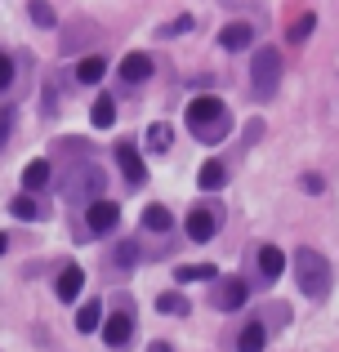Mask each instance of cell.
Listing matches in <instances>:
<instances>
[{"mask_svg":"<svg viewBox=\"0 0 339 352\" xmlns=\"http://www.w3.org/2000/svg\"><path fill=\"white\" fill-rule=\"evenodd\" d=\"M112 120H116V103H112V98H98V103L89 107V125H94V129H112Z\"/></svg>","mask_w":339,"mask_h":352,"instance_id":"obj_20","label":"cell"},{"mask_svg":"<svg viewBox=\"0 0 339 352\" xmlns=\"http://www.w3.org/2000/svg\"><path fill=\"white\" fill-rule=\"evenodd\" d=\"M245 294H250V290H245V281H223V290H219V308L237 312L245 303Z\"/></svg>","mask_w":339,"mask_h":352,"instance_id":"obj_17","label":"cell"},{"mask_svg":"<svg viewBox=\"0 0 339 352\" xmlns=\"http://www.w3.org/2000/svg\"><path fill=\"white\" fill-rule=\"evenodd\" d=\"M157 308L166 312V317H183V312H192V303L183 299L179 290H166V294H161V299H157Z\"/></svg>","mask_w":339,"mask_h":352,"instance_id":"obj_22","label":"cell"},{"mask_svg":"<svg viewBox=\"0 0 339 352\" xmlns=\"http://www.w3.org/2000/svg\"><path fill=\"white\" fill-rule=\"evenodd\" d=\"M152 352H170V348H166V344H152Z\"/></svg>","mask_w":339,"mask_h":352,"instance_id":"obj_34","label":"cell"},{"mask_svg":"<svg viewBox=\"0 0 339 352\" xmlns=\"http://www.w3.org/2000/svg\"><path fill=\"white\" fill-rule=\"evenodd\" d=\"M103 170H94V165H76V170L67 174V183H63V197L72 201V206H94V201H103L98 192H103Z\"/></svg>","mask_w":339,"mask_h":352,"instance_id":"obj_3","label":"cell"},{"mask_svg":"<svg viewBox=\"0 0 339 352\" xmlns=\"http://www.w3.org/2000/svg\"><path fill=\"white\" fill-rule=\"evenodd\" d=\"M263 134V120H250V125H245V138H250V143H254V138H259Z\"/></svg>","mask_w":339,"mask_h":352,"instance_id":"obj_32","label":"cell"},{"mask_svg":"<svg viewBox=\"0 0 339 352\" xmlns=\"http://www.w3.org/2000/svg\"><path fill=\"white\" fill-rule=\"evenodd\" d=\"M130 335H134V321H130V312H112V317L103 321V339H107V348H112V352H125V344H130Z\"/></svg>","mask_w":339,"mask_h":352,"instance_id":"obj_6","label":"cell"},{"mask_svg":"<svg viewBox=\"0 0 339 352\" xmlns=\"http://www.w3.org/2000/svg\"><path fill=\"white\" fill-rule=\"evenodd\" d=\"M116 223H121V206H112V201H94V206L85 210V228H89V232H98V236L112 232Z\"/></svg>","mask_w":339,"mask_h":352,"instance_id":"obj_5","label":"cell"},{"mask_svg":"<svg viewBox=\"0 0 339 352\" xmlns=\"http://www.w3.org/2000/svg\"><path fill=\"white\" fill-rule=\"evenodd\" d=\"M295 281H299V290H304L308 299H326V294H331V281H335L331 258L317 254V250H308V245H299L295 250Z\"/></svg>","mask_w":339,"mask_h":352,"instance_id":"obj_2","label":"cell"},{"mask_svg":"<svg viewBox=\"0 0 339 352\" xmlns=\"http://www.w3.org/2000/svg\"><path fill=\"white\" fill-rule=\"evenodd\" d=\"M313 27H317V18H313V14H299L295 23L286 27V41H290V45H304L308 36H313Z\"/></svg>","mask_w":339,"mask_h":352,"instance_id":"obj_21","label":"cell"},{"mask_svg":"<svg viewBox=\"0 0 339 352\" xmlns=\"http://www.w3.org/2000/svg\"><path fill=\"white\" fill-rule=\"evenodd\" d=\"M27 14H32V23H36V27H54V9H50V5H41V0H32V5H27Z\"/></svg>","mask_w":339,"mask_h":352,"instance_id":"obj_25","label":"cell"},{"mask_svg":"<svg viewBox=\"0 0 339 352\" xmlns=\"http://www.w3.org/2000/svg\"><path fill=\"white\" fill-rule=\"evenodd\" d=\"M116 161H121V174H125V183H130V188H139L143 183V156H139V147L134 143H116Z\"/></svg>","mask_w":339,"mask_h":352,"instance_id":"obj_9","label":"cell"},{"mask_svg":"<svg viewBox=\"0 0 339 352\" xmlns=\"http://www.w3.org/2000/svg\"><path fill=\"white\" fill-rule=\"evenodd\" d=\"M152 54H143V50H134V54H125L121 58V80H130V85H143V80L152 76Z\"/></svg>","mask_w":339,"mask_h":352,"instance_id":"obj_8","label":"cell"},{"mask_svg":"<svg viewBox=\"0 0 339 352\" xmlns=\"http://www.w3.org/2000/svg\"><path fill=\"white\" fill-rule=\"evenodd\" d=\"M197 183H201L206 192L223 188V183H228V165H223V161H206V165H201V174H197Z\"/></svg>","mask_w":339,"mask_h":352,"instance_id":"obj_16","label":"cell"},{"mask_svg":"<svg viewBox=\"0 0 339 352\" xmlns=\"http://www.w3.org/2000/svg\"><path fill=\"white\" fill-rule=\"evenodd\" d=\"M263 344H268V330H263L259 321H250V326L241 330V339H237V348H241V352H263Z\"/></svg>","mask_w":339,"mask_h":352,"instance_id":"obj_18","label":"cell"},{"mask_svg":"<svg viewBox=\"0 0 339 352\" xmlns=\"http://www.w3.org/2000/svg\"><path fill=\"white\" fill-rule=\"evenodd\" d=\"M45 183H50V165H45V161H32L23 170V192H27V197H36V192H45Z\"/></svg>","mask_w":339,"mask_h":352,"instance_id":"obj_15","label":"cell"},{"mask_svg":"<svg viewBox=\"0 0 339 352\" xmlns=\"http://www.w3.org/2000/svg\"><path fill=\"white\" fill-rule=\"evenodd\" d=\"M188 125H192V134L201 138V143H219V138L228 134V107H223V98H215V94H201V98H192L188 103Z\"/></svg>","mask_w":339,"mask_h":352,"instance_id":"obj_1","label":"cell"},{"mask_svg":"<svg viewBox=\"0 0 339 352\" xmlns=\"http://www.w3.org/2000/svg\"><path fill=\"white\" fill-rule=\"evenodd\" d=\"M103 72H107V58H98V54H89V58L76 63V80H80V85H98Z\"/></svg>","mask_w":339,"mask_h":352,"instance_id":"obj_14","label":"cell"},{"mask_svg":"<svg viewBox=\"0 0 339 352\" xmlns=\"http://www.w3.org/2000/svg\"><path fill=\"white\" fill-rule=\"evenodd\" d=\"M259 272H263V281H277V276L286 272V254H281L277 245H263L259 250Z\"/></svg>","mask_w":339,"mask_h":352,"instance_id":"obj_13","label":"cell"},{"mask_svg":"<svg viewBox=\"0 0 339 352\" xmlns=\"http://www.w3.org/2000/svg\"><path fill=\"white\" fill-rule=\"evenodd\" d=\"M80 285H85V272H80V267H63L54 290H58L63 303H76V299H80Z\"/></svg>","mask_w":339,"mask_h":352,"instance_id":"obj_11","label":"cell"},{"mask_svg":"<svg viewBox=\"0 0 339 352\" xmlns=\"http://www.w3.org/2000/svg\"><path fill=\"white\" fill-rule=\"evenodd\" d=\"M299 183H304V192H322V188H326V179H322V174H304Z\"/></svg>","mask_w":339,"mask_h":352,"instance_id":"obj_30","label":"cell"},{"mask_svg":"<svg viewBox=\"0 0 339 352\" xmlns=\"http://www.w3.org/2000/svg\"><path fill=\"white\" fill-rule=\"evenodd\" d=\"M148 147H152V152H166V147H170V125H152L148 129Z\"/></svg>","mask_w":339,"mask_h":352,"instance_id":"obj_26","label":"cell"},{"mask_svg":"<svg viewBox=\"0 0 339 352\" xmlns=\"http://www.w3.org/2000/svg\"><path fill=\"white\" fill-rule=\"evenodd\" d=\"M9 85H14V58H9V54L0 50V94H5Z\"/></svg>","mask_w":339,"mask_h":352,"instance_id":"obj_27","label":"cell"},{"mask_svg":"<svg viewBox=\"0 0 339 352\" xmlns=\"http://www.w3.org/2000/svg\"><path fill=\"white\" fill-rule=\"evenodd\" d=\"M188 27H192V18H188V14H183V18H170V23L161 27V36H183Z\"/></svg>","mask_w":339,"mask_h":352,"instance_id":"obj_28","label":"cell"},{"mask_svg":"<svg viewBox=\"0 0 339 352\" xmlns=\"http://www.w3.org/2000/svg\"><path fill=\"white\" fill-rule=\"evenodd\" d=\"M9 214H14V219H23V223H36V219H45L50 210H45L36 197H27V192H23V197H14V201H9Z\"/></svg>","mask_w":339,"mask_h":352,"instance_id":"obj_12","label":"cell"},{"mask_svg":"<svg viewBox=\"0 0 339 352\" xmlns=\"http://www.w3.org/2000/svg\"><path fill=\"white\" fill-rule=\"evenodd\" d=\"M9 129H14V107H5V112H0V138H5Z\"/></svg>","mask_w":339,"mask_h":352,"instance_id":"obj_31","label":"cell"},{"mask_svg":"<svg viewBox=\"0 0 339 352\" xmlns=\"http://www.w3.org/2000/svg\"><path fill=\"white\" fill-rule=\"evenodd\" d=\"M183 228H188V241H197V245H201V241H210V236H215L219 219L210 214L206 206H197V210H188V219H183Z\"/></svg>","mask_w":339,"mask_h":352,"instance_id":"obj_7","label":"cell"},{"mask_svg":"<svg viewBox=\"0 0 339 352\" xmlns=\"http://www.w3.org/2000/svg\"><path fill=\"white\" fill-rule=\"evenodd\" d=\"M5 250H9V236H5V232H0V254H5Z\"/></svg>","mask_w":339,"mask_h":352,"instance_id":"obj_33","label":"cell"},{"mask_svg":"<svg viewBox=\"0 0 339 352\" xmlns=\"http://www.w3.org/2000/svg\"><path fill=\"white\" fill-rule=\"evenodd\" d=\"M219 45H223L228 54L250 50V45H254V27H250V23H228L223 32H219Z\"/></svg>","mask_w":339,"mask_h":352,"instance_id":"obj_10","label":"cell"},{"mask_svg":"<svg viewBox=\"0 0 339 352\" xmlns=\"http://www.w3.org/2000/svg\"><path fill=\"white\" fill-rule=\"evenodd\" d=\"M250 80H254V98H272L277 94V85H281V54L277 50H259V58H254V67H250Z\"/></svg>","mask_w":339,"mask_h":352,"instance_id":"obj_4","label":"cell"},{"mask_svg":"<svg viewBox=\"0 0 339 352\" xmlns=\"http://www.w3.org/2000/svg\"><path fill=\"white\" fill-rule=\"evenodd\" d=\"M98 326H103V303H80L76 330H80V335H89V330H98Z\"/></svg>","mask_w":339,"mask_h":352,"instance_id":"obj_19","label":"cell"},{"mask_svg":"<svg viewBox=\"0 0 339 352\" xmlns=\"http://www.w3.org/2000/svg\"><path fill=\"white\" fill-rule=\"evenodd\" d=\"M134 258H139V245H134V241H125V245L116 250V263H121V267H130Z\"/></svg>","mask_w":339,"mask_h":352,"instance_id":"obj_29","label":"cell"},{"mask_svg":"<svg viewBox=\"0 0 339 352\" xmlns=\"http://www.w3.org/2000/svg\"><path fill=\"white\" fill-rule=\"evenodd\" d=\"M174 276H179V281L188 285V281H210V276H219V272H215V267H210V263H192V267L183 263V267H179V272H174Z\"/></svg>","mask_w":339,"mask_h":352,"instance_id":"obj_24","label":"cell"},{"mask_svg":"<svg viewBox=\"0 0 339 352\" xmlns=\"http://www.w3.org/2000/svg\"><path fill=\"white\" fill-rule=\"evenodd\" d=\"M170 223H174V219H170L166 206H148V210H143V228H148V232H166Z\"/></svg>","mask_w":339,"mask_h":352,"instance_id":"obj_23","label":"cell"}]
</instances>
